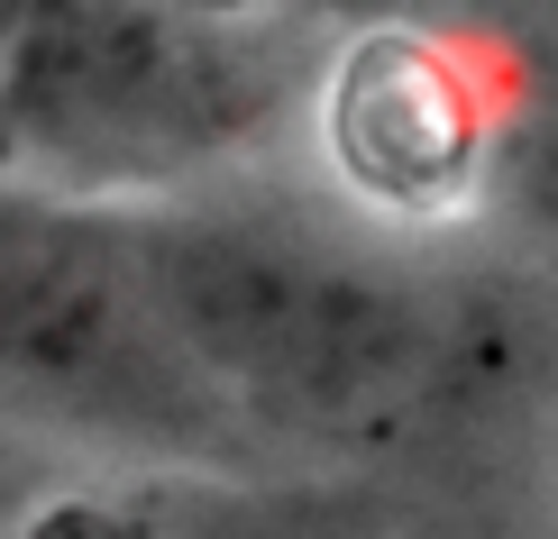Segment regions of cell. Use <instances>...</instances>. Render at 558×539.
<instances>
[{"label": "cell", "mask_w": 558, "mask_h": 539, "mask_svg": "<svg viewBox=\"0 0 558 539\" xmlns=\"http://www.w3.org/2000/svg\"><path fill=\"white\" fill-rule=\"evenodd\" d=\"M156 302L183 339L211 347V366L312 412L366 403L412 347L403 302H385L357 274H330L302 247L174 238L156 256Z\"/></svg>", "instance_id": "obj_1"}, {"label": "cell", "mask_w": 558, "mask_h": 539, "mask_svg": "<svg viewBox=\"0 0 558 539\" xmlns=\"http://www.w3.org/2000/svg\"><path fill=\"white\" fill-rule=\"evenodd\" d=\"M330 156L357 193H376L393 210H439L476 174V101L439 46L366 37L348 46L330 83Z\"/></svg>", "instance_id": "obj_2"}, {"label": "cell", "mask_w": 558, "mask_h": 539, "mask_svg": "<svg viewBox=\"0 0 558 539\" xmlns=\"http://www.w3.org/2000/svg\"><path fill=\"white\" fill-rule=\"evenodd\" d=\"M147 320L120 302L83 247L0 229V375H56V384H110L137 366Z\"/></svg>", "instance_id": "obj_3"}, {"label": "cell", "mask_w": 558, "mask_h": 539, "mask_svg": "<svg viewBox=\"0 0 558 539\" xmlns=\"http://www.w3.org/2000/svg\"><path fill=\"white\" fill-rule=\"evenodd\" d=\"M0 539H174V530L156 522L147 503L46 485V494H0Z\"/></svg>", "instance_id": "obj_4"}, {"label": "cell", "mask_w": 558, "mask_h": 539, "mask_svg": "<svg viewBox=\"0 0 558 539\" xmlns=\"http://www.w3.org/2000/svg\"><path fill=\"white\" fill-rule=\"evenodd\" d=\"M531 193H541V210L558 220V128L541 137V147H531Z\"/></svg>", "instance_id": "obj_5"}, {"label": "cell", "mask_w": 558, "mask_h": 539, "mask_svg": "<svg viewBox=\"0 0 558 539\" xmlns=\"http://www.w3.org/2000/svg\"><path fill=\"white\" fill-rule=\"evenodd\" d=\"M183 10H211L220 19V10H247V0H183Z\"/></svg>", "instance_id": "obj_6"}, {"label": "cell", "mask_w": 558, "mask_h": 539, "mask_svg": "<svg viewBox=\"0 0 558 539\" xmlns=\"http://www.w3.org/2000/svg\"><path fill=\"white\" fill-rule=\"evenodd\" d=\"M0 10H10V0H0Z\"/></svg>", "instance_id": "obj_7"}]
</instances>
